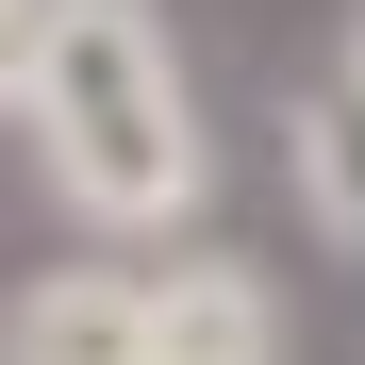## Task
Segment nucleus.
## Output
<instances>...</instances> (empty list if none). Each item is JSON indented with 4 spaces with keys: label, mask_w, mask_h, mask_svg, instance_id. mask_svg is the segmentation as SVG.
<instances>
[{
    "label": "nucleus",
    "mask_w": 365,
    "mask_h": 365,
    "mask_svg": "<svg viewBox=\"0 0 365 365\" xmlns=\"http://www.w3.org/2000/svg\"><path fill=\"white\" fill-rule=\"evenodd\" d=\"M34 182L67 200V232L150 250L200 232L216 200V133H200V67H182L166 0H50V67H34Z\"/></svg>",
    "instance_id": "f257e3e1"
},
{
    "label": "nucleus",
    "mask_w": 365,
    "mask_h": 365,
    "mask_svg": "<svg viewBox=\"0 0 365 365\" xmlns=\"http://www.w3.org/2000/svg\"><path fill=\"white\" fill-rule=\"evenodd\" d=\"M0 365H150V266H34L0 299Z\"/></svg>",
    "instance_id": "f03ea898"
},
{
    "label": "nucleus",
    "mask_w": 365,
    "mask_h": 365,
    "mask_svg": "<svg viewBox=\"0 0 365 365\" xmlns=\"http://www.w3.org/2000/svg\"><path fill=\"white\" fill-rule=\"evenodd\" d=\"M150 365H282V282L232 250H166L150 266Z\"/></svg>",
    "instance_id": "7ed1b4c3"
},
{
    "label": "nucleus",
    "mask_w": 365,
    "mask_h": 365,
    "mask_svg": "<svg viewBox=\"0 0 365 365\" xmlns=\"http://www.w3.org/2000/svg\"><path fill=\"white\" fill-rule=\"evenodd\" d=\"M282 182H299V232L365 266V50H332V67L282 100Z\"/></svg>",
    "instance_id": "20e7f679"
},
{
    "label": "nucleus",
    "mask_w": 365,
    "mask_h": 365,
    "mask_svg": "<svg viewBox=\"0 0 365 365\" xmlns=\"http://www.w3.org/2000/svg\"><path fill=\"white\" fill-rule=\"evenodd\" d=\"M34 67H50V0H0V133L34 116Z\"/></svg>",
    "instance_id": "39448f33"
},
{
    "label": "nucleus",
    "mask_w": 365,
    "mask_h": 365,
    "mask_svg": "<svg viewBox=\"0 0 365 365\" xmlns=\"http://www.w3.org/2000/svg\"><path fill=\"white\" fill-rule=\"evenodd\" d=\"M349 50H365V0H349Z\"/></svg>",
    "instance_id": "423d86ee"
}]
</instances>
